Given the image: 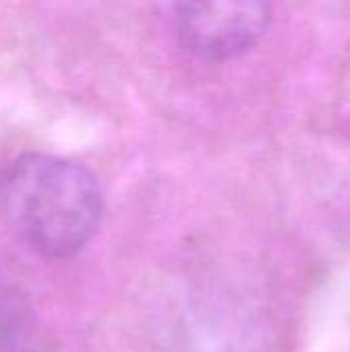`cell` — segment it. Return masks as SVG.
Instances as JSON below:
<instances>
[{"label":"cell","instance_id":"1","mask_svg":"<svg viewBox=\"0 0 350 352\" xmlns=\"http://www.w3.org/2000/svg\"><path fill=\"white\" fill-rule=\"evenodd\" d=\"M103 190L80 163L52 155H23L0 175V219L45 260L76 256L103 219Z\"/></svg>","mask_w":350,"mask_h":352},{"label":"cell","instance_id":"2","mask_svg":"<svg viewBox=\"0 0 350 352\" xmlns=\"http://www.w3.org/2000/svg\"><path fill=\"white\" fill-rule=\"evenodd\" d=\"M272 0H171L169 21L179 47L202 62L248 54L266 33Z\"/></svg>","mask_w":350,"mask_h":352},{"label":"cell","instance_id":"3","mask_svg":"<svg viewBox=\"0 0 350 352\" xmlns=\"http://www.w3.org/2000/svg\"><path fill=\"white\" fill-rule=\"evenodd\" d=\"M14 289L0 280V344L17 342L27 328V303Z\"/></svg>","mask_w":350,"mask_h":352}]
</instances>
